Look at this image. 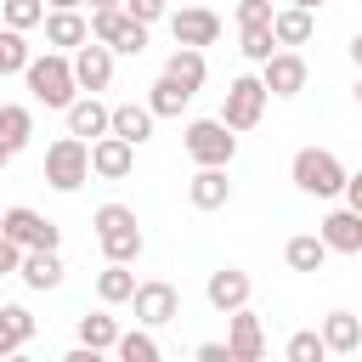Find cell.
I'll return each mask as SVG.
<instances>
[{
    "mask_svg": "<svg viewBox=\"0 0 362 362\" xmlns=\"http://www.w3.org/2000/svg\"><path fill=\"white\" fill-rule=\"evenodd\" d=\"M113 356H119V362H164V351H158L153 328H130V334L113 345Z\"/></svg>",
    "mask_w": 362,
    "mask_h": 362,
    "instance_id": "29",
    "label": "cell"
},
{
    "mask_svg": "<svg viewBox=\"0 0 362 362\" xmlns=\"http://www.w3.org/2000/svg\"><path fill=\"white\" fill-rule=\"evenodd\" d=\"M23 79H28V96L34 102H45V107H74L79 102V79H74V57H62V51H45V57H34L28 68H23Z\"/></svg>",
    "mask_w": 362,
    "mask_h": 362,
    "instance_id": "2",
    "label": "cell"
},
{
    "mask_svg": "<svg viewBox=\"0 0 362 362\" xmlns=\"http://www.w3.org/2000/svg\"><path fill=\"white\" fill-rule=\"evenodd\" d=\"M164 79H175L187 96H198V90H204V79H209V62H204V51H187V45H175V51H170V62H164Z\"/></svg>",
    "mask_w": 362,
    "mask_h": 362,
    "instance_id": "19",
    "label": "cell"
},
{
    "mask_svg": "<svg viewBox=\"0 0 362 362\" xmlns=\"http://www.w3.org/2000/svg\"><path fill=\"white\" fill-rule=\"evenodd\" d=\"M181 141H187V158H192L198 170H226V164L238 158V136H232L221 119H192V124L181 130Z\"/></svg>",
    "mask_w": 362,
    "mask_h": 362,
    "instance_id": "4",
    "label": "cell"
},
{
    "mask_svg": "<svg viewBox=\"0 0 362 362\" xmlns=\"http://www.w3.org/2000/svg\"><path fill=\"white\" fill-rule=\"evenodd\" d=\"M90 226H96V243H102L107 266H130V260H141L147 238H141L136 209H124V204H102V209L90 215Z\"/></svg>",
    "mask_w": 362,
    "mask_h": 362,
    "instance_id": "1",
    "label": "cell"
},
{
    "mask_svg": "<svg viewBox=\"0 0 362 362\" xmlns=\"http://www.w3.org/2000/svg\"><path fill=\"white\" fill-rule=\"evenodd\" d=\"M45 45L62 51V57H74L79 45H90V23L79 11H45Z\"/></svg>",
    "mask_w": 362,
    "mask_h": 362,
    "instance_id": "17",
    "label": "cell"
},
{
    "mask_svg": "<svg viewBox=\"0 0 362 362\" xmlns=\"http://www.w3.org/2000/svg\"><path fill=\"white\" fill-rule=\"evenodd\" d=\"M288 175H294V187L305 192V198H345V164L328 153V147H300L294 158H288Z\"/></svg>",
    "mask_w": 362,
    "mask_h": 362,
    "instance_id": "3",
    "label": "cell"
},
{
    "mask_svg": "<svg viewBox=\"0 0 362 362\" xmlns=\"http://www.w3.org/2000/svg\"><path fill=\"white\" fill-rule=\"evenodd\" d=\"M283 260H288V272H322L328 243H322L317 232H294V238L283 243Z\"/></svg>",
    "mask_w": 362,
    "mask_h": 362,
    "instance_id": "22",
    "label": "cell"
},
{
    "mask_svg": "<svg viewBox=\"0 0 362 362\" xmlns=\"http://www.w3.org/2000/svg\"><path fill=\"white\" fill-rule=\"evenodd\" d=\"M17 277H23L28 288H57V283H62V255H57V249H28Z\"/></svg>",
    "mask_w": 362,
    "mask_h": 362,
    "instance_id": "23",
    "label": "cell"
},
{
    "mask_svg": "<svg viewBox=\"0 0 362 362\" xmlns=\"http://www.w3.org/2000/svg\"><path fill=\"white\" fill-rule=\"evenodd\" d=\"M28 141H34V113L23 102H0V147L23 153Z\"/></svg>",
    "mask_w": 362,
    "mask_h": 362,
    "instance_id": "24",
    "label": "cell"
},
{
    "mask_svg": "<svg viewBox=\"0 0 362 362\" xmlns=\"http://www.w3.org/2000/svg\"><path fill=\"white\" fill-rule=\"evenodd\" d=\"M68 136H79V141L113 136V107H107L102 96H79V102L68 107Z\"/></svg>",
    "mask_w": 362,
    "mask_h": 362,
    "instance_id": "14",
    "label": "cell"
},
{
    "mask_svg": "<svg viewBox=\"0 0 362 362\" xmlns=\"http://www.w3.org/2000/svg\"><path fill=\"white\" fill-rule=\"evenodd\" d=\"M288 6H300V11H311V17H317V11L328 6V0H288Z\"/></svg>",
    "mask_w": 362,
    "mask_h": 362,
    "instance_id": "45",
    "label": "cell"
},
{
    "mask_svg": "<svg viewBox=\"0 0 362 362\" xmlns=\"http://www.w3.org/2000/svg\"><path fill=\"white\" fill-rule=\"evenodd\" d=\"M187 102H192V96H187L175 79H164V74H158V79H153V90H147L153 119H181V107H187Z\"/></svg>",
    "mask_w": 362,
    "mask_h": 362,
    "instance_id": "28",
    "label": "cell"
},
{
    "mask_svg": "<svg viewBox=\"0 0 362 362\" xmlns=\"http://www.w3.org/2000/svg\"><path fill=\"white\" fill-rule=\"evenodd\" d=\"M305 79H311V68H305V57L300 51H277L272 62H260V85H266V96H300L305 90Z\"/></svg>",
    "mask_w": 362,
    "mask_h": 362,
    "instance_id": "10",
    "label": "cell"
},
{
    "mask_svg": "<svg viewBox=\"0 0 362 362\" xmlns=\"http://www.w3.org/2000/svg\"><path fill=\"white\" fill-rule=\"evenodd\" d=\"M34 57H28V45H23V34L17 28H0V79L6 74H23Z\"/></svg>",
    "mask_w": 362,
    "mask_h": 362,
    "instance_id": "33",
    "label": "cell"
},
{
    "mask_svg": "<svg viewBox=\"0 0 362 362\" xmlns=\"http://www.w3.org/2000/svg\"><path fill=\"white\" fill-rule=\"evenodd\" d=\"M6 362H34V356H23V351H17V356H6Z\"/></svg>",
    "mask_w": 362,
    "mask_h": 362,
    "instance_id": "50",
    "label": "cell"
},
{
    "mask_svg": "<svg viewBox=\"0 0 362 362\" xmlns=\"http://www.w3.org/2000/svg\"><path fill=\"white\" fill-rule=\"evenodd\" d=\"M351 62H356V74H362V34H351Z\"/></svg>",
    "mask_w": 362,
    "mask_h": 362,
    "instance_id": "46",
    "label": "cell"
},
{
    "mask_svg": "<svg viewBox=\"0 0 362 362\" xmlns=\"http://www.w3.org/2000/svg\"><path fill=\"white\" fill-rule=\"evenodd\" d=\"M90 181V141H79V136H57L51 147H45V187H57V192H79Z\"/></svg>",
    "mask_w": 362,
    "mask_h": 362,
    "instance_id": "5",
    "label": "cell"
},
{
    "mask_svg": "<svg viewBox=\"0 0 362 362\" xmlns=\"http://www.w3.org/2000/svg\"><path fill=\"white\" fill-rule=\"evenodd\" d=\"M130 170H136V147H130V141H119V136L90 141V175H102V181H124Z\"/></svg>",
    "mask_w": 362,
    "mask_h": 362,
    "instance_id": "16",
    "label": "cell"
},
{
    "mask_svg": "<svg viewBox=\"0 0 362 362\" xmlns=\"http://www.w3.org/2000/svg\"><path fill=\"white\" fill-rule=\"evenodd\" d=\"M272 0H238V28H272Z\"/></svg>",
    "mask_w": 362,
    "mask_h": 362,
    "instance_id": "35",
    "label": "cell"
},
{
    "mask_svg": "<svg viewBox=\"0 0 362 362\" xmlns=\"http://www.w3.org/2000/svg\"><path fill=\"white\" fill-rule=\"evenodd\" d=\"M283 362H328V345L317 328H294L288 345H283Z\"/></svg>",
    "mask_w": 362,
    "mask_h": 362,
    "instance_id": "31",
    "label": "cell"
},
{
    "mask_svg": "<svg viewBox=\"0 0 362 362\" xmlns=\"http://www.w3.org/2000/svg\"><path fill=\"white\" fill-rule=\"evenodd\" d=\"M136 322L141 328H164V322H175L181 317V288L175 283H164V277H147V283H136Z\"/></svg>",
    "mask_w": 362,
    "mask_h": 362,
    "instance_id": "8",
    "label": "cell"
},
{
    "mask_svg": "<svg viewBox=\"0 0 362 362\" xmlns=\"http://www.w3.org/2000/svg\"><path fill=\"white\" fill-rule=\"evenodd\" d=\"M90 11H113V6H124V0H85Z\"/></svg>",
    "mask_w": 362,
    "mask_h": 362,
    "instance_id": "47",
    "label": "cell"
},
{
    "mask_svg": "<svg viewBox=\"0 0 362 362\" xmlns=\"http://www.w3.org/2000/svg\"><path fill=\"white\" fill-rule=\"evenodd\" d=\"M124 339V328L107 317V311H90V317H79V345L85 351H113Z\"/></svg>",
    "mask_w": 362,
    "mask_h": 362,
    "instance_id": "27",
    "label": "cell"
},
{
    "mask_svg": "<svg viewBox=\"0 0 362 362\" xmlns=\"http://www.w3.org/2000/svg\"><path fill=\"white\" fill-rule=\"evenodd\" d=\"M317 334H322V345H328L334 356H351V351H362V317H356V311H328Z\"/></svg>",
    "mask_w": 362,
    "mask_h": 362,
    "instance_id": "18",
    "label": "cell"
},
{
    "mask_svg": "<svg viewBox=\"0 0 362 362\" xmlns=\"http://www.w3.org/2000/svg\"><path fill=\"white\" fill-rule=\"evenodd\" d=\"M0 232H6L17 249H57V243H62L57 221H45V215L28 209V204H11V209L0 215Z\"/></svg>",
    "mask_w": 362,
    "mask_h": 362,
    "instance_id": "7",
    "label": "cell"
},
{
    "mask_svg": "<svg viewBox=\"0 0 362 362\" xmlns=\"http://www.w3.org/2000/svg\"><path fill=\"white\" fill-rule=\"evenodd\" d=\"M0 215H6V209H0Z\"/></svg>",
    "mask_w": 362,
    "mask_h": 362,
    "instance_id": "51",
    "label": "cell"
},
{
    "mask_svg": "<svg viewBox=\"0 0 362 362\" xmlns=\"http://www.w3.org/2000/svg\"><path fill=\"white\" fill-rule=\"evenodd\" d=\"M74 79H79V96H96V90H107L113 85V51L107 45H79L74 51Z\"/></svg>",
    "mask_w": 362,
    "mask_h": 362,
    "instance_id": "12",
    "label": "cell"
},
{
    "mask_svg": "<svg viewBox=\"0 0 362 362\" xmlns=\"http://www.w3.org/2000/svg\"><path fill=\"white\" fill-rule=\"evenodd\" d=\"M0 317H6V328H11V334H17L23 345H28V339H34V328H40L28 305H0Z\"/></svg>",
    "mask_w": 362,
    "mask_h": 362,
    "instance_id": "36",
    "label": "cell"
},
{
    "mask_svg": "<svg viewBox=\"0 0 362 362\" xmlns=\"http://www.w3.org/2000/svg\"><path fill=\"white\" fill-rule=\"evenodd\" d=\"M272 34H277V51H294V45H305V40H311V11H300V6H283V11L272 17Z\"/></svg>",
    "mask_w": 362,
    "mask_h": 362,
    "instance_id": "25",
    "label": "cell"
},
{
    "mask_svg": "<svg viewBox=\"0 0 362 362\" xmlns=\"http://www.w3.org/2000/svg\"><path fill=\"white\" fill-rule=\"evenodd\" d=\"M266 85H260V74H238L232 85H226V102H221V124L238 136V130H255L260 119H266Z\"/></svg>",
    "mask_w": 362,
    "mask_h": 362,
    "instance_id": "6",
    "label": "cell"
},
{
    "mask_svg": "<svg viewBox=\"0 0 362 362\" xmlns=\"http://www.w3.org/2000/svg\"><path fill=\"white\" fill-rule=\"evenodd\" d=\"M198 362H232V351H226L221 339H204V345H198Z\"/></svg>",
    "mask_w": 362,
    "mask_h": 362,
    "instance_id": "41",
    "label": "cell"
},
{
    "mask_svg": "<svg viewBox=\"0 0 362 362\" xmlns=\"http://www.w3.org/2000/svg\"><path fill=\"white\" fill-rule=\"evenodd\" d=\"M317 238L328 243V255H362V215L356 209H328Z\"/></svg>",
    "mask_w": 362,
    "mask_h": 362,
    "instance_id": "15",
    "label": "cell"
},
{
    "mask_svg": "<svg viewBox=\"0 0 362 362\" xmlns=\"http://www.w3.org/2000/svg\"><path fill=\"white\" fill-rule=\"evenodd\" d=\"M17 351H23V339H17V334L6 328V317H0V362H6V356H17Z\"/></svg>",
    "mask_w": 362,
    "mask_h": 362,
    "instance_id": "42",
    "label": "cell"
},
{
    "mask_svg": "<svg viewBox=\"0 0 362 362\" xmlns=\"http://www.w3.org/2000/svg\"><path fill=\"white\" fill-rule=\"evenodd\" d=\"M249 294H255V283H249V272L243 266H221V272H209V283H204V300L215 305V311H243L249 305Z\"/></svg>",
    "mask_w": 362,
    "mask_h": 362,
    "instance_id": "11",
    "label": "cell"
},
{
    "mask_svg": "<svg viewBox=\"0 0 362 362\" xmlns=\"http://www.w3.org/2000/svg\"><path fill=\"white\" fill-rule=\"evenodd\" d=\"M0 305H6V300H0Z\"/></svg>",
    "mask_w": 362,
    "mask_h": 362,
    "instance_id": "52",
    "label": "cell"
},
{
    "mask_svg": "<svg viewBox=\"0 0 362 362\" xmlns=\"http://www.w3.org/2000/svg\"><path fill=\"white\" fill-rule=\"evenodd\" d=\"M11 158H17V153H11V147H0V170H6V164H11Z\"/></svg>",
    "mask_w": 362,
    "mask_h": 362,
    "instance_id": "48",
    "label": "cell"
},
{
    "mask_svg": "<svg viewBox=\"0 0 362 362\" xmlns=\"http://www.w3.org/2000/svg\"><path fill=\"white\" fill-rule=\"evenodd\" d=\"M113 51H124V57H141V51H147V28H141V23H130V28H124V40H119Z\"/></svg>",
    "mask_w": 362,
    "mask_h": 362,
    "instance_id": "38",
    "label": "cell"
},
{
    "mask_svg": "<svg viewBox=\"0 0 362 362\" xmlns=\"http://www.w3.org/2000/svg\"><path fill=\"white\" fill-rule=\"evenodd\" d=\"M187 198H192V209H226V204H232L226 170H198V175L187 181Z\"/></svg>",
    "mask_w": 362,
    "mask_h": 362,
    "instance_id": "21",
    "label": "cell"
},
{
    "mask_svg": "<svg viewBox=\"0 0 362 362\" xmlns=\"http://www.w3.org/2000/svg\"><path fill=\"white\" fill-rule=\"evenodd\" d=\"M62 362H102V351H85V345H74V351H68Z\"/></svg>",
    "mask_w": 362,
    "mask_h": 362,
    "instance_id": "43",
    "label": "cell"
},
{
    "mask_svg": "<svg viewBox=\"0 0 362 362\" xmlns=\"http://www.w3.org/2000/svg\"><path fill=\"white\" fill-rule=\"evenodd\" d=\"M23 255H28V249H17V243L0 232V277H6V272H23Z\"/></svg>",
    "mask_w": 362,
    "mask_h": 362,
    "instance_id": "39",
    "label": "cell"
},
{
    "mask_svg": "<svg viewBox=\"0 0 362 362\" xmlns=\"http://www.w3.org/2000/svg\"><path fill=\"white\" fill-rule=\"evenodd\" d=\"M0 17H6V28L28 34V28L45 23V0H0Z\"/></svg>",
    "mask_w": 362,
    "mask_h": 362,
    "instance_id": "32",
    "label": "cell"
},
{
    "mask_svg": "<svg viewBox=\"0 0 362 362\" xmlns=\"http://www.w3.org/2000/svg\"><path fill=\"white\" fill-rule=\"evenodd\" d=\"M153 124H158V119H153V107H147V102H119V107H113V136H119V141H130V147L153 141Z\"/></svg>",
    "mask_w": 362,
    "mask_h": 362,
    "instance_id": "20",
    "label": "cell"
},
{
    "mask_svg": "<svg viewBox=\"0 0 362 362\" xmlns=\"http://www.w3.org/2000/svg\"><path fill=\"white\" fill-rule=\"evenodd\" d=\"M345 209H356V215H362V170H351V175H345Z\"/></svg>",
    "mask_w": 362,
    "mask_h": 362,
    "instance_id": "40",
    "label": "cell"
},
{
    "mask_svg": "<svg viewBox=\"0 0 362 362\" xmlns=\"http://www.w3.org/2000/svg\"><path fill=\"white\" fill-rule=\"evenodd\" d=\"M96 300H102V305L136 300V272H130V266H102V272H96Z\"/></svg>",
    "mask_w": 362,
    "mask_h": 362,
    "instance_id": "26",
    "label": "cell"
},
{
    "mask_svg": "<svg viewBox=\"0 0 362 362\" xmlns=\"http://www.w3.org/2000/svg\"><path fill=\"white\" fill-rule=\"evenodd\" d=\"M124 28H130V11H124V6H113V11H90V40H96V45L113 51V45L124 40Z\"/></svg>",
    "mask_w": 362,
    "mask_h": 362,
    "instance_id": "30",
    "label": "cell"
},
{
    "mask_svg": "<svg viewBox=\"0 0 362 362\" xmlns=\"http://www.w3.org/2000/svg\"><path fill=\"white\" fill-rule=\"evenodd\" d=\"M249 62H272L277 57V34L272 28H243V45H238Z\"/></svg>",
    "mask_w": 362,
    "mask_h": 362,
    "instance_id": "34",
    "label": "cell"
},
{
    "mask_svg": "<svg viewBox=\"0 0 362 362\" xmlns=\"http://www.w3.org/2000/svg\"><path fill=\"white\" fill-rule=\"evenodd\" d=\"M351 96H356V107H362V74H356V90H351Z\"/></svg>",
    "mask_w": 362,
    "mask_h": 362,
    "instance_id": "49",
    "label": "cell"
},
{
    "mask_svg": "<svg viewBox=\"0 0 362 362\" xmlns=\"http://www.w3.org/2000/svg\"><path fill=\"white\" fill-rule=\"evenodd\" d=\"M164 23H170V40L187 45V51H204V45L221 40V17H215L209 6H181V11H170Z\"/></svg>",
    "mask_w": 362,
    "mask_h": 362,
    "instance_id": "9",
    "label": "cell"
},
{
    "mask_svg": "<svg viewBox=\"0 0 362 362\" xmlns=\"http://www.w3.org/2000/svg\"><path fill=\"white\" fill-rule=\"evenodd\" d=\"M226 351H232V362H260L266 356V328H260V317L243 305V311H232V322H226Z\"/></svg>",
    "mask_w": 362,
    "mask_h": 362,
    "instance_id": "13",
    "label": "cell"
},
{
    "mask_svg": "<svg viewBox=\"0 0 362 362\" xmlns=\"http://www.w3.org/2000/svg\"><path fill=\"white\" fill-rule=\"evenodd\" d=\"M124 11H130V23L153 28L158 17H170V0H124Z\"/></svg>",
    "mask_w": 362,
    "mask_h": 362,
    "instance_id": "37",
    "label": "cell"
},
{
    "mask_svg": "<svg viewBox=\"0 0 362 362\" xmlns=\"http://www.w3.org/2000/svg\"><path fill=\"white\" fill-rule=\"evenodd\" d=\"M45 6H51V11H79L85 0H45Z\"/></svg>",
    "mask_w": 362,
    "mask_h": 362,
    "instance_id": "44",
    "label": "cell"
}]
</instances>
